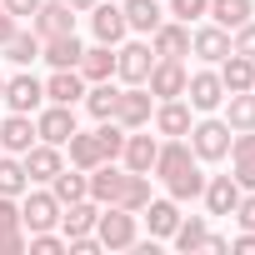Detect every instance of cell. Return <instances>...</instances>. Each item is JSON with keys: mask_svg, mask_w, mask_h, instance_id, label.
Instances as JSON below:
<instances>
[{"mask_svg": "<svg viewBox=\"0 0 255 255\" xmlns=\"http://www.w3.org/2000/svg\"><path fill=\"white\" fill-rule=\"evenodd\" d=\"M35 135H40L45 145H65V140L75 135V105H55V100H50V110L35 115Z\"/></svg>", "mask_w": 255, "mask_h": 255, "instance_id": "5b68a950", "label": "cell"}, {"mask_svg": "<svg viewBox=\"0 0 255 255\" xmlns=\"http://www.w3.org/2000/svg\"><path fill=\"white\" fill-rule=\"evenodd\" d=\"M190 150H195V160H225L230 155V125L225 120L190 125Z\"/></svg>", "mask_w": 255, "mask_h": 255, "instance_id": "3957f363", "label": "cell"}, {"mask_svg": "<svg viewBox=\"0 0 255 255\" xmlns=\"http://www.w3.org/2000/svg\"><path fill=\"white\" fill-rule=\"evenodd\" d=\"M95 235H100L105 250H130L135 245V210H120V205L100 210L95 215Z\"/></svg>", "mask_w": 255, "mask_h": 255, "instance_id": "6da1fadb", "label": "cell"}, {"mask_svg": "<svg viewBox=\"0 0 255 255\" xmlns=\"http://www.w3.org/2000/svg\"><path fill=\"white\" fill-rule=\"evenodd\" d=\"M20 225H25V230H50V225H60V200H55L50 190H25Z\"/></svg>", "mask_w": 255, "mask_h": 255, "instance_id": "52a82bcc", "label": "cell"}, {"mask_svg": "<svg viewBox=\"0 0 255 255\" xmlns=\"http://www.w3.org/2000/svg\"><path fill=\"white\" fill-rule=\"evenodd\" d=\"M90 30H95L100 45H120V35L130 25H125V10L120 5H100V0H95V5H90Z\"/></svg>", "mask_w": 255, "mask_h": 255, "instance_id": "7c38bea8", "label": "cell"}, {"mask_svg": "<svg viewBox=\"0 0 255 255\" xmlns=\"http://www.w3.org/2000/svg\"><path fill=\"white\" fill-rule=\"evenodd\" d=\"M80 40L75 35H55V40H40V60H50L55 70H75L80 65Z\"/></svg>", "mask_w": 255, "mask_h": 255, "instance_id": "44dd1931", "label": "cell"}, {"mask_svg": "<svg viewBox=\"0 0 255 255\" xmlns=\"http://www.w3.org/2000/svg\"><path fill=\"white\" fill-rule=\"evenodd\" d=\"M45 100H55V105L85 100V75H80V70H55V75L45 80Z\"/></svg>", "mask_w": 255, "mask_h": 255, "instance_id": "d6986e66", "label": "cell"}, {"mask_svg": "<svg viewBox=\"0 0 255 255\" xmlns=\"http://www.w3.org/2000/svg\"><path fill=\"white\" fill-rule=\"evenodd\" d=\"M50 195H55L60 205H70V200H85V195H90V180H85L80 170H60V175L50 180Z\"/></svg>", "mask_w": 255, "mask_h": 255, "instance_id": "1f68e13d", "label": "cell"}, {"mask_svg": "<svg viewBox=\"0 0 255 255\" xmlns=\"http://www.w3.org/2000/svg\"><path fill=\"white\" fill-rule=\"evenodd\" d=\"M235 185H240V190H255V155L235 160Z\"/></svg>", "mask_w": 255, "mask_h": 255, "instance_id": "b9f144b4", "label": "cell"}, {"mask_svg": "<svg viewBox=\"0 0 255 255\" xmlns=\"http://www.w3.org/2000/svg\"><path fill=\"white\" fill-rule=\"evenodd\" d=\"M40 135H35V120L30 115H10V120H0V145H5V155H25L30 145H35Z\"/></svg>", "mask_w": 255, "mask_h": 255, "instance_id": "8fae6325", "label": "cell"}, {"mask_svg": "<svg viewBox=\"0 0 255 255\" xmlns=\"http://www.w3.org/2000/svg\"><path fill=\"white\" fill-rule=\"evenodd\" d=\"M75 70H80L90 85H95V80H110V75H115V50H110V45H90V50H80V65H75Z\"/></svg>", "mask_w": 255, "mask_h": 255, "instance_id": "603a6c76", "label": "cell"}, {"mask_svg": "<svg viewBox=\"0 0 255 255\" xmlns=\"http://www.w3.org/2000/svg\"><path fill=\"white\" fill-rule=\"evenodd\" d=\"M0 95H5V75H0Z\"/></svg>", "mask_w": 255, "mask_h": 255, "instance_id": "f907efd6", "label": "cell"}, {"mask_svg": "<svg viewBox=\"0 0 255 255\" xmlns=\"http://www.w3.org/2000/svg\"><path fill=\"white\" fill-rule=\"evenodd\" d=\"M230 50H235V55H245V60H255V25H250V20H245V25H235Z\"/></svg>", "mask_w": 255, "mask_h": 255, "instance_id": "60d3db41", "label": "cell"}, {"mask_svg": "<svg viewBox=\"0 0 255 255\" xmlns=\"http://www.w3.org/2000/svg\"><path fill=\"white\" fill-rule=\"evenodd\" d=\"M10 35H15V15H10V10H5V5H0V45H5V40H10Z\"/></svg>", "mask_w": 255, "mask_h": 255, "instance_id": "7dc6e473", "label": "cell"}, {"mask_svg": "<svg viewBox=\"0 0 255 255\" xmlns=\"http://www.w3.org/2000/svg\"><path fill=\"white\" fill-rule=\"evenodd\" d=\"M165 185H170V200H195V195L205 190V175H200L195 165H185V170H180V175H170Z\"/></svg>", "mask_w": 255, "mask_h": 255, "instance_id": "d590c367", "label": "cell"}, {"mask_svg": "<svg viewBox=\"0 0 255 255\" xmlns=\"http://www.w3.org/2000/svg\"><path fill=\"white\" fill-rule=\"evenodd\" d=\"M25 250H30V255H60V250H65V240H60V235H50V230H30Z\"/></svg>", "mask_w": 255, "mask_h": 255, "instance_id": "f35d334b", "label": "cell"}, {"mask_svg": "<svg viewBox=\"0 0 255 255\" xmlns=\"http://www.w3.org/2000/svg\"><path fill=\"white\" fill-rule=\"evenodd\" d=\"M185 95H190V110H215V105L225 100V85H220L215 70H195V75L185 80Z\"/></svg>", "mask_w": 255, "mask_h": 255, "instance_id": "4fadbf2b", "label": "cell"}, {"mask_svg": "<svg viewBox=\"0 0 255 255\" xmlns=\"http://www.w3.org/2000/svg\"><path fill=\"white\" fill-rule=\"evenodd\" d=\"M185 165H195V150H190V145H180V140H170V145H160V150H155V165H150V170H155L160 180H170V175H180Z\"/></svg>", "mask_w": 255, "mask_h": 255, "instance_id": "cb8c5ba5", "label": "cell"}, {"mask_svg": "<svg viewBox=\"0 0 255 255\" xmlns=\"http://www.w3.org/2000/svg\"><path fill=\"white\" fill-rule=\"evenodd\" d=\"M95 215H100V200H70V205H60V230L65 235H85V230H95Z\"/></svg>", "mask_w": 255, "mask_h": 255, "instance_id": "ffe728a7", "label": "cell"}, {"mask_svg": "<svg viewBox=\"0 0 255 255\" xmlns=\"http://www.w3.org/2000/svg\"><path fill=\"white\" fill-rule=\"evenodd\" d=\"M155 150H160V140H155V135H125V145H120V160H125V170H140V175H150V165H155Z\"/></svg>", "mask_w": 255, "mask_h": 255, "instance_id": "2e32d148", "label": "cell"}, {"mask_svg": "<svg viewBox=\"0 0 255 255\" xmlns=\"http://www.w3.org/2000/svg\"><path fill=\"white\" fill-rule=\"evenodd\" d=\"M0 50H5V60H10V65H30V60H40V35H30V30H20V25H15V35L0 45Z\"/></svg>", "mask_w": 255, "mask_h": 255, "instance_id": "f546056e", "label": "cell"}, {"mask_svg": "<svg viewBox=\"0 0 255 255\" xmlns=\"http://www.w3.org/2000/svg\"><path fill=\"white\" fill-rule=\"evenodd\" d=\"M0 100H10V110L30 115V110H40V100H45V85H40L35 75H15V80H5V95H0Z\"/></svg>", "mask_w": 255, "mask_h": 255, "instance_id": "5bb4252c", "label": "cell"}, {"mask_svg": "<svg viewBox=\"0 0 255 255\" xmlns=\"http://www.w3.org/2000/svg\"><path fill=\"white\" fill-rule=\"evenodd\" d=\"M10 225H20V205L15 195H0V230H10Z\"/></svg>", "mask_w": 255, "mask_h": 255, "instance_id": "7bdbcfd3", "label": "cell"}, {"mask_svg": "<svg viewBox=\"0 0 255 255\" xmlns=\"http://www.w3.org/2000/svg\"><path fill=\"white\" fill-rule=\"evenodd\" d=\"M150 115H155V95L145 90V85H130V90H120L115 95V125H125V130H140V125H150Z\"/></svg>", "mask_w": 255, "mask_h": 255, "instance_id": "7a4b0ae2", "label": "cell"}, {"mask_svg": "<svg viewBox=\"0 0 255 255\" xmlns=\"http://www.w3.org/2000/svg\"><path fill=\"white\" fill-rule=\"evenodd\" d=\"M150 50H155V60H180V55H190V25H185V20H160V25L150 30Z\"/></svg>", "mask_w": 255, "mask_h": 255, "instance_id": "277c9868", "label": "cell"}, {"mask_svg": "<svg viewBox=\"0 0 255 255\" xmlns=\"http://www.w3.org/2000/svg\"><path fill=\"white\" fill-rule=\"evenodd\" d=\"M115 95H120V90H115L110 80H95V85L85 90V110H90L95 120H110V115H115Z\"/></svg>", "mask_w": 255, "mask_h": 255, "instance_id": "e575fe53", "label": "cell"}, {"mask_svg": "<svg viewBox=\"0 0 255 255\" xmlns=\"http://www.w3.org/2000/svg\"><path fill=\"white\" fill-rule=\"evenodd\" d=\"M205 10H210V0H170V15H175V20H185V25H190V20H200Z\"/></svg>", "mask_w": 255, "mask_h": 255, "instance_id": "ab89813d", "label": "cell"}, {"mask_svg": "<svg viewBox=\"0 0 255 255\" xmlns=\"http://www.w3.org/2000/svg\"><path fill=\"white\" fill-rule=\"evenodd\" d=\"M95 140H100V155H105V160H115V155H120V145H125V125H115V120H100Z\"/></svg>", "mask_w": 255, "mask_h": 255, "instance_id": "74e56055", "label": "cell"}, {"mask_svg": "<svg viewBox=\"0 0 255 255\" xmlns=\"http://www.w3.org/2000/svg\"><path fill=\"white\" fill-rule=\"evenodd\" d=\"M85 180H90V200H100V205H115V190H120V180H125V175H120L110 160H100V165H95Z\"/></svg>", "mask_w": 255, "mask_h": 255, "instance_id": "4316f807", "label": "cell"}, {"mask_svg": "<svg viewBox=\"0 0 255 255\" xmlns=\"http://www.w3.org/2000/svg\"><path fill=\"white\" fill-rule=\"evenodd\" d=\"M65 170V160H60V145H45V140H35L30 150H25V175L30 180H55Z\"/></svg>", "mask_w": 255, "mask_h": 255, "instance_id": "9a60e30c", "label": "cell"}, {"mask_svg": "<svg viewBox=\"0 0 255 255\" xmlns=\"http://www.w3.org/2000/svg\"><path fill=\"white\" fill-rule=\"evenodd\" d=\"M250 0H210V10L205 15H215V25H225V30H235V25H245L250 20Z\"/></svg>", "mask_w": 255, "mask_h": 255, "instance_id": "836d02e7", "label": "cell"}, {"mask_svg": "<svg viewBox=\"0 0 255 255\" xmlns=\"http://www.w3.org/2000/svg\"><path fill=\"white\" fill-rule=\"evenodd\" d=\"M220 85H225V95H235V90H255V60H245V55H225L220 60Z\"/></svg>", "mask_w": 255, "mask_h": 255, "instance_id": "ac0fdd59", "label": "cell"}, {"mask_svg": "<svg viewBox=\"0 0 255 255\" xmlns=\"http://www.w3.org/2000/svg\"><path fill=\"white\" fill-rule=\"evenodd\" d=\"M115 205H120V210H145V205H150V175L130 170V175L120 180V190H115Z\"/></svg>", "mask_w": 255, "mask_h": 255, "instance_id": "484cf974", "label": "cell"}, {"mask_svg": "<svg viewBox=\"0 0 255 255\" xmlns=\"http://www.w3.org/2000/svg\"><path fill=\"white\" fill-rule=\"evenodd\" d=\"M65 145H70V165H75V170H95V165L105 160V155H100V140H95V135H80V130H75V135H70Z\"/></svg>", "mask_w": 255, "mask_h": 255, "instance_id": "4dcf8cb0", "label": "cell"}, {"mask_svg": "<svg viewBox=\"0 0 255 255\" xmlns=\"http://www.w3.org/2000/svg\"><path fill=\"white\" fill-rule=\"evenodd\" d=\"M200 195H205V210H210V215H235V205H240L245 190L235 185V175H210Z\"/></svg>", "mask_w": 255, "mask_h": 255, "instance_id": "30bf717a", "label": "cell"}, {"mask_svg": "<svg viewBox=\"0 0 255 255\" xmlns=\"http://www.w3.org/2000/svg\"><path fill=\"white\" fill-rule=\"evenodd\" d=\"M145 220H150V235L155 240H170L175 225H180V210H175V200H150L145 205Z\"/></svg>", "mask_w": 255, "mask_h": 255, "instance_id": "f1b7e54d", "label": "cell"}, {"mask_svg": "<svg viewBox=\"0 0 255 255\" xmlns=\"http://www.w3.org/2000/svg\"><path fill=\"white\" fill-rule=\"evenodd\" d=\"M15 250H25V235H20V225L0 230V255H15Z\"/></svg>", "mask_w": 255, "mask_h": 255, "instance_id": "ee69618b", "label": "cell"}, {"mask_svg": "<svg viewBox=\"0 0 255 255\" xmlns=\"http://www.w3.org/2000/svg\"><path fill=\"white\" fill-rule=\"evenodd\" d=\"M150 65H155V50H150V45H120V50H115V75H120L125 85H145Z\"/></svg>", "mask_w": 255, "mask_h": 255, "instance_id": "9c48e42d", "label": "cell"}, {"mask_svg": "<svg viewBox=\"0 0 255 255\" xmlns=\"http://www.w3.org/2000/svg\"><path fill=\"white\" fill-rule=\"evenodd\" d=\"M30 20H35V35H40V40H55V35H75V10L65 5V0H50V5L40 0V10H35Z\"/></svg>", "mask_w": 255, "mask_h": 255, "instance_id": "ba28073f", "label": "cell"}, {"mask_svg": "<svg viewBox=\"0 0 255 255\" xmlns=\"http://www.w3.org/2000/svg\"><path fill=\"white\" fill-rule=\"evenodd\" d=\"M230 250H240V255H255V230H245L240 240H230Z\"/></svg>", "mask_w": 255, "mask_h": 255, "instance_id": "c3c4849f", "label": "cell"}, {"mask_svg": "<svg viewBox=\"0 0 255 255\" xmlns=\"http://www.w3.org/2000/svg\"><path fill=\"white\" fill-rule=\"evenodd\" d=\"M190 50H195L200 60L220 65V60L230 55V35H225V25H205V30H195V35H190Z\"/></svg>", "mask_w": 255, "mask_h": 255, "instance_id": "e0dca14e", "label": "cell"}, {"mask_svg": "<svg viewBox=\"0 0 255 255\" xmlns=\"http://www.w3.org/2000/svg\"><path fill=\"white\" fill-rule=\"evenodd\" d=\"M65 5H70V10H90V5H95V0H65Z\"/></svg>", "mask_w": 255, "mask_h": 255, "instance_id": "681fc988", "label": "cell"}, {"mask_svg": "<svg viewBox=\"0 0 255 255\" xmlns=\"http://www.w3.org/2000/svg\"><path fill=\"white\" fill-rule=\"evenodd\" d=\"M25 190H30L25 160H15V155H0V195H25Z\"/></svg>", "mask_w": 255, "mask_h": 255, "instance_id": "d6a6232c", "label": "cell"}, {"mask_svg": "<svg viewBox=\"0 0 255 255\" xmlns=\"http://www.w3.org/2000/svg\"><path fill=\"white\" fill-rule=\"evenodd\" d=\"M185 80H190V75H185L180 60H155L150 75H145V85H150L155 100H180V95H185Z\"/></svg>", "mask_w": 255, "mask_h": 255, "instance_id": "8992f818", "label": "cell"}, {"mask_svg": "<svg viewBox=\"0 0 255 255\" xmlns=\"http://www.w3.org/2000/svg\"><path fill=\"white\" fill-rule=\"evenodd\" d=\"M125 25H130V30H140V35H150L165 15H160V5H155V0H125Z\"/></svg>", "mask_w": 255, "mask_h": 255, "instance_id": "83f0119b", "label": "cell"}, {"mask_svg": "<svg viewBox=\"0 0 255 255\" xmlns=\"http://www.w3.org/2000/svg\"><path fill=\"white\" fill-rule=\"evenodd\" d=\"M0 5H5V10L20 20V15H35V10H40V0H0Z\"/></svg>", "mask_w": 255, "mask_h": 255, "instance_id": "bcb514c9", "label": "cell"}, {"mask_svg": "<svg viewBox=\"0 0 255 255\" xmlns=\"http://www.w3.org/2000/svg\"><path fill=\"white\" fill-rule=\"evenodd\" d=\"M155 130H160V135H190V105L160 100V105H155Z\"/></svg>", "mask_w": 255, "mask_h": 255, "instance_id": "d4e9b609", "label": "cell"}, {"mask_svg": "<svg viewBox=\"0 0 255 255\" xmlns=\"http://www.w3.org/2000/svg\"><path fill=\"white\" fill-rule=\"evenodd\" d=\"M220 105H225V125L230 130H255V90H235Z\"/></svg>", "mask_w": 255, "mask_h": 255, "instance_id": "7402d4cb", "label": "cell"}, {"mask_svg": "<svg viewBox=\"0 0 255 255\" xmlns=\"http://www.w3.org/2000/svg\"><path fill=\"white\" fill-rule=\"evenodd\" d=\"M205 235H210V230H205V220H200V215H190V220H180V225H175V235H170V240H175L180 250H205Z\"/></svg>", "mask_w": 255, "mask_h": 255, "instance_id": "8d00e7d4", "label": "cell"}, {"mask_svg": "<svg viewBox=\"0 0 255 255\" xmlns=\"http://www.w3.org/2000/svg\"><path fill=\"white\" fill-rule=\"evenodd\" d=\"M235 220H240L245 230H255V190H250V195H240V205H235Z\"/></svg>", "mask_w": 255, "mask_h": 255, "instance_id": "f6af8a7d", "label": "cell"}]
</instances>
